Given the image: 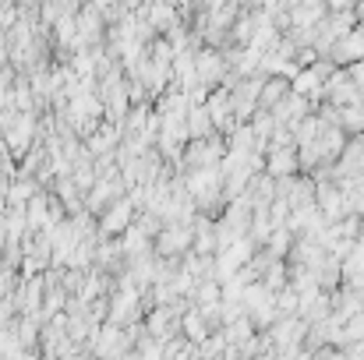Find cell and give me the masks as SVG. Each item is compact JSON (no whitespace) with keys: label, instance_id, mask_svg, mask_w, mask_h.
I'll list each match as a JSON object with an SVG mask.
<instances>
[{"label":"cell","instance_id":"7a4b0ae2","mask_svg":"<svg viewBox=\"0 0 364 360\" xmlns=\"http://www.w3.org/2000/svg\"><path fill=\"white\" fill-rule=\"evenodd\" d=\"M188 244H191V230H188V227H181V230H177V227H166L163 234H156V251L166 254V258L184 254Z\"/></svg>","mask_w":364,"mask_h":360},{"label":"cell","instance_id":"6da1fadb","mask_svg":"<svg viewBox=\"0 0 364 360\" xmlns=\"http://www.w3.org/2000/svg\"><path fill=\"white\" fill-rule=\"evenodd\" d=\"M134 198H117L110 209H103V223H100V230L107 234V237H114V234H124L134 219Z\"/></svg>","mask_w":364,"mask_h":360},{"label":"cell","instance_id":"3957f363","mask_svg":"<svg viewBox=\"0 0 364 360\" xmlns=\"http://www.w3.org/2000/svg\"><path fill=\"white\" fill-rule=\"evenodd\" d=\"M294 170H297V152L287 148V145H272V152H269V173L272 177H287Z\"/></svg>","mask_w":364,"mask_h":360}]
</instances>
